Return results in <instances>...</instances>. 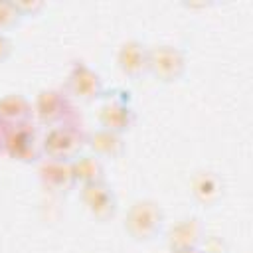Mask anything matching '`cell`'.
Instances as JSON below:
<instances>
[{
    "instance_id": "30bf717a",
    "label": "cell",
    "mask_w": 253,
    "mask_h": 253,
    "mask_svg": "<svg viewBox=\"0 0 253 253\" xmlns=\"http://www.w3.org/2000/svg\"><path fill=\"white\" fill-rule=\"evenodd\" d=\"M40 178H42L43 186L53 192H65L75 184L73 172H71V162L53 160V158H47L40 164Z\"/></svg>"
},
{
    "instance_id": "9a60e30c",
    "label": "cell",
    "mask_w": 253,
    "mask_h": 253,
    "mask_svg": "<svg viewBox=\"0 0 253 253\" xmlns=\"http://www.w3.org/2000/svg\"><path fill=\"white\" fill-rule=\"evenodd\" d=\"M87 142H89L93 154L99 156V158H119L123 154V150H125V144H123L121 134L111 132V130H105V128L95 130L89 136Z\"/></svg>"
},
{
    "instance_id": "3957f363",
    "label": "cell",
    "mask_w": 253,
    "mask_h": 253,
    "mask_svg": "<svg viewBox=\"0 0 253 253\" xmlns=\"http://www.w3.org/2000/svg\"><path fill=\"white\" fill-rule=\"evenodd\" d=\"M184 69H186V57L180 47L172 43H160L148 47V71L156 79L164 83L176 81L182 77Z\"/></svg>"
},
{
    "instance_id": "e0dca14e",
    "label": "cell",
    "mask_w": 253,
    "mask_h": 253,
    "mask_svg": "<svg viewBox=\"0 0 253 253\" xmlns=\"http://www.w3.org/2000/svg\"><path fill=\"white\" fill-rule=\"evenodd\" d=\"M10 53H12V42L6 34H0V61L8 59Z\"/></svg>"
},
{
    "instance_id": "4fadbf2b",
    "label": "cell",
    "mask_w": 253,
    "mask_h": 253,
    "mask_svg": "<svg viewBox=\"0 0 253 253\" xmlns=\"http://www.w3.org/2000/svg\"><path fill=\"white\" fill-rule=\"evenodd\" d=\"M32 117V105L22 95L10 93L0 99V123L4 126H16L28 123Z\"/></svg>"
},
{
    "instance_id": "52a82bcc",
    "label": "cell",
    "mask_w": 253,
    "mask_h": 253,
    "mask_svg": "<svg viewBox=\"0 0 253 253\" xmlns=\"http://www.w3.org/2000/svg\"><path fill=\"white\" fill-rule=\"evenodd\" d=\"M67 91L81 101H93L103 95V79L89 65L75 63L67 77Z\"/></svg>"
},
{
    "instance_id": "2e32d148",
    "label": "cell",
    "mask_w": 253,
    "mask_h": 253,
    "mask_svg": "<svg viewBox=\"0 0 253 253\" xmlns=\"http://www.w3.org/2000/svg\"><path fill=\"white\" fill-rule=\"evenodd\" d=\"M20 20H22V14H20L16 2L0 0V34H6L8 30L16 28Z\"/></svg>"
},
{
    "instance_id": "8992f818",
    "label": "cell",
    "mask_w": 253,
    "mask_h": 253,
    "mask_svg": "<svg viewBox=\"0 0 253 253\" xmlns=\"http://www.w3.org/2000/svg\"><path fill=\"white\" fill-rule=\"evenodd\" d=\"M81 200L87 210L101 221L111 219L117 211V196L103 180L81 186Z\"/></svg>"
},
{
    "instance_id": "277c9868",
    "label": "cell",
    "mask_w": 253,
    "mask_h": 253,
    "mask_svg": "<svg viewBox=\"0 0 253 253\" xmlns=\"http://www.w3.org/2000/svg\"><path fill=\"white\" fill-rule=\"evenodd\" d=\"M2 146L12 158L26 160V162L36 160L42 150V146L38 144L36 132L28 123L8 126V130L4 132V138H2Z\"/></svg>"
},
{
    "instance_id": "ba28073f",
    "label": "cell",
    "mask_w": 253,
    "mask_h": 253,
    "mask_svg": "<svg viewBox=\"0 0 253 253\" xmlns=\"http://www.w3.org/2000/svg\"><path fill=\"white\" fill-rule=\"evenodd\" d=\"M117 63L125 75L136 79L148 71V47L138 40H128L119 47Z\"/></svg>"
},
{
    "instance_id": "7a4b0ae2",
    "label": "cell",
    "mask_w": 253,
    "mask_h": 253,
    "mask_svg": "<svg viewBox=\"0 0 253 253\" xmlns=\"http://www.w3.org/2000/svg\"><path fill=\"white\" fill-rule=\"evenodd\" d=\"M85 144V138L79 128L71 125H57L43 136L42 150L47 154V158L71 162L81 154V148Z\"/></svg>"
},
{
    "instance_id": "5b68a950",
    "label": "cell",
    "mask_w": 253,
    "mask_h": 253,
    "mask_svg": "<svg viewBox=\"0 0 253 253\" xmlns=\"http://www.w3.org/2000/svg\"><path fill=\"white\" fill-rule=\"evenodd\" d=\"M99 123L101 128L123 134L125 130H128L134 123V111L128 103V99H121V97H109L99 111Z\"/></svg>"
},
{
    "instance_id": "5bb4252c",
    "label": "cell",
    "mask_w": 253,
    "mask_h": 253,
    "mask_svg": "<svg viewBox=\"0 0 253 253\" xmlns=\"http://www.w3.org/2000/svg\"><path fill=\"white\" fill-rule=\"evenodd\" d=\"M71 172H73V180L75 184L81 182V186L85 184H93V182H101L105 168L99 156L95 154H79L77 158L71 160Z\"/></svg>"
},
{
    "instance_id": "d6986e66",
    "label": "cell",
    "mask_w": 253,
    "mask_h": 253,
    "mask_svg": "<svg viewBox=\"0 0 253 253\" xmlns=\"http://www.w3.org/2000/svg\"><path fill=\"white\" fill-rule=\"evenodd\" d=\"M172 253H202L200 247H190V249H174Z\"/></svg>"
},
{
    "instance_id": "8fae6325",
    "label": "cell",
    "mask_w": 253,
    "mask_h": 253,
    "mask_svg": "<svg viewBox=\"0 0 253 253\" xmlns=\"http://www.w3.org/2000/svg\"><path fill=\"white\" fill-rule=\"evenodd\" d=\"M34 109H36V115L40 117V121L55 125V123L63 121L65 113L71 107H69V103H67L63 93H59L55 89H49V91H42L38 95Z\"/></svg>"
},
{
    "instance_id": "6da1fadb",
    "label": "cell",
    "mask_w": 253,
    "mask_h": 253,
    "mask_svg": "<svg viewBox=\"0 0 253 253\" xmlns=\"http://www.w3.org/2000/svg\"><path fill=\"white\" fill-rule=\"evenodd\" d=\"M162 223H164V211L152 200L134 202L125 215V229L130 233V237L138 241L154 239L160 233Z\"/></svg>"
},
{
    "instance_id": "9c48e42d",
    "label": "cell",
    "mask_w": 253,
    "mask_h": 253,
    "mask_svg": "<svg viewBox=\"0 0 253 253\" xmlns=\"http://www.w3.org/2000/svg\"><path fill=\"white\" fill-rule=\"evenodd\" d=\"M206 237V229L198 217H184L178 219L168 229V245L170 249H190L200 247Z\"/></svg>"
},
{
    "instance_id": "ac0fdd59",
    "label": "cell",
    "mask_w": 253,
    "mask_h": 253,
    "mask_svg": "<svg viewBox=\"0 0 253 253\" xmlns=\"http://www.w3.org/2000/svg\"><path fill=\"white\" fill-rule=\"evenodd\" d=\"M16 6H18V10H20L22 16H26L28 10H32V14H34V12H40V10L43 8L42 2H32V4H30V2H16Z\"/></svg>"
},
{
    "instance_id": "7c38bea8",
    "label": "cell",
    "mask_w": 253,
    "mask_h": 253,
    "mask_svg": "<svg viewBox=\"0 0 253 253\" xmlns=\"http://www.w3.org/2000/svg\"><path fill=\"white\" fill-rule=\"evenodd\" d=\"M192 194L198 202H202L206 206H211L223 194V180L215 172H210V170L198 172L192 178Z\"/></svg>"
}]
</instances>
